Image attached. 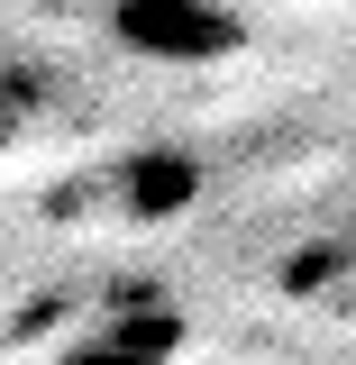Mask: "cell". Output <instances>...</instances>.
Instances as JSON below:
<instances>
[{"label":"cell","mask_w":356,"mask_h":365,"mask_svg":"<svg viewBox=\"0 0 356 365\" xmlns=\"http://www.w3.org/2000/svg\"><path fill=\"white\" fill-rule=\"evenodd\" d=\"M110 37L146 64H220L247 46V19L220 0H110Z\"/></svg>","instance_id":"1"},{"label":"cell","mask_w":356,"mask_h":365,"mask_svg":"<svg viewBox=\"0 0 356 365\" xmlns=\"http://www.w3.org/2000/svg\"><path fill=\"white\" fill-rule=\"evenodd\" d=\"M174 356H183V319L156 311V302H128V311L91 319L55 365H174Z\"/></svg>","instance_id":"2"},{"label":"cell","mask_w":356,"mask_h":365,"mask_svg":"<svg viewBox=\"0 0 356 365\" xmlns=\"http://www.w3.org/2000/svg\"><path fill=\"white\" fill-rule=\"evenodd\" d=\"M110 201L128 210V220H174L201 201V165L183 155V146H137L110 165Z\"/></svg>","instance_id":"3"}]
</instances>
